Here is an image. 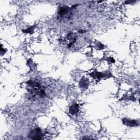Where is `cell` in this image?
I'll list each match as a JSON object with an SVG mask.
<instances>
[{
    "label": "cell",
    "instance_id": "1",
    "mask_svg": "<svg viewBox=\"0 0 140 140\" xmlns=\"http://www.w3.org/2000/svg\"><path fill=\"white\" fill-rule=\"evenodd\" d=\"M43 134L42 131L39 128L34 129L31 131L30 135H29L30 138L33 140H41L43 138Z\"/></svg>",
    "mask_w": 140,
    "mask_h": 140
},
{
    "label": "cell",
    "instance_id": "2",
    "mask_svg": "<svg viewBox=\"0 0 140 140\" xmlns=\"http://www.w3.org/2000/svg\"><path fill=\"white\" fill-rule=\"evenodd\" d=\"M123 123L125 125H126L127 126L130 127H133L138 125V122H137L136 120H129V119H124Z\"/></svg>",
    "mask_w": 140,
    "mask_h": 140
},
{
    "label": "cell",
    "instance_id": "3",
    "mask_svg": "<svg viewBox=\"0 0 140 140\" xmlns=\"http://www.w3.org/2000/svg\"><path fill=\"white\" fill-rule=\"evenodd\" d=\"M79 106L77 104H74L72 105V106L70 108V113L71 115H74L76 114L79 112Z\"/></svg>",
    "mask_w": 140,
    "mask_h": 140
},
{
    "label": "cell",
    "instance_id": "4",
    "mask_svg": "<svg viewBox=\"0 0 140 140\" xmlns=\"http://www.w3.org/2000/svg\"><path fill=\"white\" fill-rule=\"evenodd\" d=\"M68 7H61L59 9V12H58V14H59V15L60 16H65V14H66L68 13Z\"/></svg>",
    "mask_w": 140,
    "mask_h": 140
},
{
    "label": "cell",
    "instance_id": "5",
    "mask_svg": "<svg viewBox=\"0 0 140 140\" xmlns=\"http://www.w3.org/2000/svg\"><path fill=\"white\" fill-rule=\"evenodd\" d=\"M88 83H89V81L86 79H83L80 82V86L81 88H86L87 86H88Z\"/></svg>",
    "mask_w": 140,
    "mask_h": 140
},
{
    "label": "cell",
    "instance_id": "6",
    "mask_svg": "<svg viewBox=\"0 0 140 140\" xmlns=\"http://www.w3.org/2000/svg\"><path fill=\"white\" fill-rule=\"evenodd\" d=\"M34 30V27H31V28H28V29H27V30H24V31H23V32H25V33H26V34H28V33L31 34V32L33 31Z\"/></svg>",
    "mask_w": 140,
    "mask_h": 140
}]
</instances>
